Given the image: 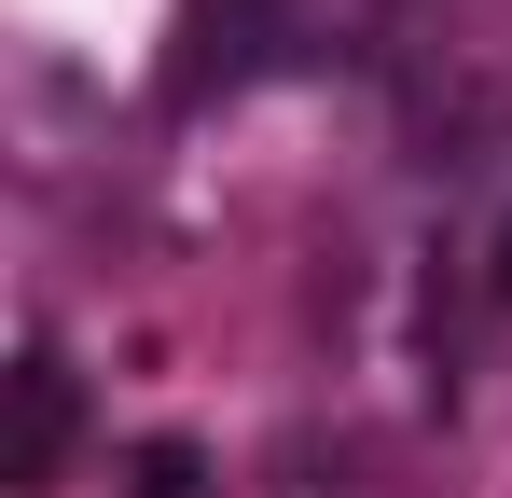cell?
Listing matches in <instances>:
<instances>
[{
	"label": "cell",
	"instance_id": "6da1fadb",
	"mask_svg": "<svg viewBox=\"0 0 512 498\" xmlns=\"http://www.w3.org/2000/svg\"><path fill=\"white\" fill-rule=\"evenodd\" d=\"M70 429H84V374L56 346H14V374H0V485L42 498L56 457H70Z\"/></svg>",
	"mask_w": 512,
	"mask_h": 498
},
{
	"label": "cell",
	"instance_id": "7a4b0ae2",
	"mask_svg": "<svg viewBox=\"0 0 512 498\" xmlns=\"http://www.w3.org/2000/svg\"><path fill=\"white\" fill-rule=\"evenodd\" d=\"M125 498H208V457H194V443H153V457H139V485Z\"/></svg>",
	"mask_w": 512,
	"mask_h": 498
},
{
	"label": "cell",
	"instance_id": "3957f363",
	"mask_svg": "<svg viewBox=\"0 0 512 498\" xmlns=\"http://www.w3.org/2000/svg\"><path fill=\"white\" fill-rule=\"evenodd\" d=\"M499 305H512V236H499Z\"/></svg>",
	"mask_w": 512,
	"mask_h": 498
}]
</instances>
